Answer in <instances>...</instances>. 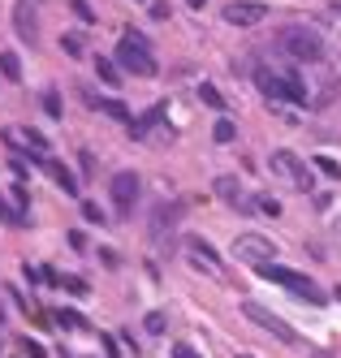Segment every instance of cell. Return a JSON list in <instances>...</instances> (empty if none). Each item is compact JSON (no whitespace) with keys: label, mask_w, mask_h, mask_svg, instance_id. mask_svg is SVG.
Segmentation results:
<instances>
[{"label":"cell","mask_w":341,"mask_h":358,"mask_svg":"<svg viewBox=\"0 0 341 358\" xmlns=\"http://www.w3.org/2000/svg\"><path fill=\"white\" fill-rule=\"evenodd\" d=\"M95 73H99V83L121 87V65H117V61H109V57H95Z\"/></svg>","instance_id":"16"},{"label":"cell","mask_w":341,"mask_h":358,"mask_svg":"<svg viewBox=\"0 0 341 358\" xmlns=\"http://www.w3.org/2000/svg\"><path fill=\"white\" fill-rule=\"evenodd\" d=\"M52 324H61L65 332H78V328H87V320H83V315H78V311H65V306H61V311H57V315H52Z\"/></svg>","instance_id":"18"},{"label":"cell","mask_w":341,"mask_h":358,"mask_svg":"<svg viewBox=\"0 0 341 358\" xmlns=\"http://www.w3.org/2000/svg\"><path fill=\"white\" fill-rule=\"evenodd\" d=\"M238 358H251V354H238Z\"/></svg>","instance_id":"36"},{"label":"cell","mask_w":341,"mask_h":358,"mask_svg":"<svg viewBox=\"0 0 341 358\" xmlns=\"http://www.w3.org/2000/svg\"><path fill=\"white\" fill-rule=\"evenodd\" d=\"M186 5H190V9H203V5H207V0H186Z\"/></svg>","instance_id":"34"},{"label":"cell","mask_w":341,"mask_h":358,"mask_svg":"<svg viewBox=\"0 0 341 358\" xmlns=\"http://www.w3.org/2000/svg\"><path fill=\"white\" fill-rule=\"evenodd\" d=\"M0 73H5L9 83L22 78V61H18V52H0Z\"/></svg>","instance_id":"20"},{"label":"cell","mask_w":341,"mask_h":358,"mask_svg":"<svg viewBox=\"0 0 341 358\" xmlns=\"http://www.w3.org/2000/svg\"><path fill=\"white\" fill-rule=\"evenodd\" d=\"M78 160H83V173H87V177L95 173V156H91V151H78Z\"/></svg>","instance_id":"32"},{"label":"cell","mask_w":341,"mask_h":358,"mask_svg":"<svg viewBox=\"0 0 341 358\" xmlns=\"http://www.w3.org/2000/svg\"><path fill=\"white\" fill-rule=\"evenodd\" d=\"M143 5H147V0H143Z\"/></svg>","instance_id":"38"},{"label":"cell","mask_w":341,"mask_h":358,"mask_svg":"<svg viewBox=\"0 0 341 358\" xmlns=\"http://www.w3.org/2000/svg\"><path fill=\"white\" fill-rule=\"evenodd\" d=\"M43 169H48V177H52V182H57L65 194H74V199H78V177H74L61 160H52V156H48V160H43Z\"/></svg>","instance_id":"13"},{"label":"cell","mask_w":341,"mask_h":358,"mask_svg":"<svg viewBox=\"0 0 341 358\" xmlns=\"http://www.w3.org/2000/svg\"><path fill=\"white\" fill-rule=\"evenodd\" d=\"M0 320H5V311H0Z\"/></svg>","instance_id":"37"},{"label":"cell","mask_w":341,"mask_h":358,"mask_svg":"<svg viewBox=\"0 0 341 358\" xmlns=\"http://www.w3.org/2000/svg\"><path fill=\"white\" fill-rule=\"evenodd\" d=\"M13 22H18V35L35 43V35H39V27H35V13H31V5H26V0H22V5H18V17H13Z\"/></svg>","instance_id":"15"},{"label":"cell","mask_w":341,"mask_h":358,"mask_svg":"<svg viewBox=\"0 0 341 358\" xmlns=\"http://www.w3.org/2000/svg\"><path fill=\"white\" fill-rule=\"evenodd\" d=\"M173 358H199V350L186 345V341H177V345H173Z\"/></svg>","instance_id":"31"},{"label":"cell","mask_w":341,"mask_h":358,"mask_svg":"<svg viewBox=\"0 0 341 358\" xmlns=\"http://www.w3.org/2000/svg\"><path fill=\"white\" fill-rule=\"evenodd\" d=\"M117 65L130 69V73H139V78H151V73H155V57H151L147 35H139L134 27H125L121 43H117Z\"/></svg>","instance_id":"3"},{"label":"cell","mask_w":341,"mask_h":358,"mask_svg":"<svg viewBox=\"0 0 341 358\" xmlns=\"http://www.w3.org/2000/svg\"><path fill=\"white\" fill-rule=\"evenodd\" d=\"M199 99H203V104L207 108H216V113H225V95L212 87V83H199Z\"/></svg>","instance_id":"19"},{"label":"cell","mask_w":341,"mask_h":358,"mask_svg":"<svg viewBox=\"0 0 341 358\" xmlns=\"http://www.w3.org/2000/svg\"><path fill=\"white\" fill-rule=\"evenodd\" d=\"M264 17H268V5H259V0H229L225 5L229 27H259Z\"/></svg>","instance_id":"9"},{"label":"cell","mask_w":341,"mask_h":358,"mask_svg":"<svg viewBox=\"0 0 341 358\" xmlns=\"http://www.w3.org/2000/svg\"><path fill=\"white\" fill-rule=\"evenodd\" d=\"M272 173H281V177H290V186L294 190H311L316 182H311V169H307V160L302 156H294V151H272Z\"/></svg>","instance_id":"7"},{"label":"cell","mask_w":341,"mask_h":358,"mask_svg":"<svg viewBox=\"0 0 341 358\" xmlns=\"http://www.w3.org/2000/svg\"><path fill=\"white\" fill-rule=\"evenodd\" d=\"M13 203H18V208L26 212V186H13Z\"/></svg>","instance_id":"33"},{"label":"cell","mask_w":341,"mask_h":358,"mask_svg":"<svg viewBox=\"0 0 341 358\" xmlns=\"http://www.w3.org/2000/svg\"><path fill=\"white\" fill-rule=\"evenodd\" d=\"M181 246H186V259H190L195 268H203V272H212V276H225V259H221V255H216V246L207 242V238L190 234V238L181 242Z\"/></svg>","instance_id":"8"},{"label":"cell","mask_w":341,"mask_h":358,"mask_svg":"<svg viewBox=\"0 0 341 358\" xmlns=\"http://www.w3.org/2000/svg\"><path fill=\"white\" fill-rule=\"evenodd\" d=\"M57 289H65L69 298H87L91 294V285H87L83 276H57Z\"/></svg>","instance_id":"17"},{"label":"cell","mask_w":341,"mask_h":358,"mask_svg":"<svg viewBox=\"0 0 341 358\" xmlns=\"http://www.w3.org/2000/svg\"><path fill=\"white\" fill-rule=\"evenodd\" d=\"M316 169H320L324 177H333V182H341V164H337V160H328V156H316Z\"/></svg>","instance_id":"24"},{"label":"cell","mask_w":341,"mask_h":358,"mask_svg":"<svg viewBox=\"0 0 341 358\" xmlns=\"http://www.w3.org/2000/svg\"><path fill=\"white\" fill-rule=\"evenodd\" d=\"M43 108H48V117H61V95L57 91H43Z\"/></svg>","instance_id":"27"},{"label":"cell","mask_w":341,"mask_h":358,"mask_svg":"<svg viewBox=\"0 0 341 358\" xmlns=\"http://www.w3.org/2000/svg\"><path fill=\"white\" fill-rule=\"evenodd\" d=\"M233 134H238V130H233L229 117H221V121L212 125V138H216V143H233Z\"/></svg>","instance_id":"22"},{"label":"cell","mask_w":341,"mask_h":358,"mask_svg":"<svg viewBox=\"0 0 341 358\" xmlns=\"http://www.w3.org/2000/svg\"><path fill=\"white\" fill-rule=\"evenodd\" d=\"M5 143L18 147L22 156H35V160H48V138L39 130H5Z\"/></svg>","instance_id":"12"},{"label":"cell","mask_w":341,"mask_h":358,"mask_svg":"<svg viewBox=\"0 0 341 358\" xmlns=\"http://www.w3.org/2000/svg\"><path fill=\"white\" fill-rule=\"evenodd\" d=\"M272 43H277L290 61H302V65H311V61H320V57H324V39H320V31L302 27V22H290V27H281Z\"/></svg>","instance_id":"2"},{"label":"cell","mask_w":341,"mask_h":358,"mask_svg":"<svg viewBox=\"0 0 341 358\" xmlns=\"http://www.w3.org/2000/svg\"><path fill=\"white\" fill-rule=\"evenodd\" d=\"M83 216H87V220H95V224H109L104 208H99V203H91V199H83Z\"/></svg>","instance_id":"25"},{"label":"cell","mask_w":341,"mask_h":358,"mask_svg":"<svg viewBox=\"0 0 341 358\" xmlns=\"http://www.w3.org/2000/svg\"><path fill=\"white\" fill-rule=\"evenodd\" d=\"M242 315H246L251 324H259L264 332H272L277 341H285V345H298V332H294L290 324H285L277 311H268V306H259V302H246V306H242Z\"/></svg>","instance_id":"6"},{"label":"cell","mask_w":341,"mask_h":358,"mask_svg":"<svg viewBox=\"0 0 341 358\" xmlns=\"http://www.w3.org/2000/svg\"><path fill=\"white\" fill-rule=\"evenodd\" d=\"M264 276L272 280V285H281V289H290L294 298H307V302H328V294L316 285L311 276H302V272H294V268H281V264H272V268H264Z\"/></svg>","instance_id":"5"},{"label":"cell","mask_w":341,"mask_h":358,"mask_svg":"<svg viewBox=\"0 0 341 358\" xmlns=\"http://www.w3.org/2000/svg\"><path fill=\"white\" fill-rule=\"evenodd\" d=\"M216 199H225L229 208H238V212H255V199L246 194V186L238 182V177H216Z\"/></svg>","instance_id":"11"},{"label":"cell","mask_w":341,"mask_h":358,"mask_svg":"<svg viewBox=\"0 0 341 358\" xmlns=\"http://www.w3.org/2000/svg\"><path fill=\"white\" fill-rule=\"evenodd\" d=\"M255 87L264 91V99H272V104H311V91H307V83H298V73L294 69H272V65H264V69H255Z\"/></svg>","instance_id":"1"},{"label":"cell","mask_w":341,"mask_h":358,"mask_svg":"<svg viewBox=\"0 0 341 358\" xmlns=\"http://www.w3.org/2000/svg\"><path fill=\"white\" fill-rule=\"evenodd\" d=\"M22 350H26V358H48V350H43L39 341H31V337H26V341H22Z\"/></svg>","instance_id":"29"},{"label":"cell","mask_w":341,"mask_h":358,"mask_svg":"<svg viewBox=\"0 0 341 358\" xmlns=\"http://www.w3.org/2000/svg\"><path fill=\"white\" fill-rule=\"evenodd\" d=\"M65 358H78V354H65Z\"/></svg>","instance_id":"35"},{"label":"cell","mask_w":341,"mask_h":358,"mask_svg":"<svg viewBox=\"0 0 341 358\" xmlns=\"http://www.w3.org/2000/svg\"><path fill=\"white\" fill-rule=\"evenodd\" d=\"M233 255H238L246 268L264 272V268L277 264V242L264 238V234H238V238H233Z\"/></svg>","instance_id":"4"},{"label":"cell","mask_w":341,"mask_h":358,"mask_svg":"<svg viewBox=\"0 0 341 358\" xmlns=\"http://www.w3.org/2000/svg\"><path fill=\"white\" fill-rule=\"evenodd\" d=\"M87 99H91V108H99L104 117H113V121L130 125V108L121 104V99H109V95H87Z\"/></svg>","instance_id":"14"},{"label":"cell","mask_w":341,"mask_h":358,"mask_svg":"<svg viewBox=\"0 0 341 358\" xmlns=\"http://www.w3.org/2000/svg\"><path fill=\"white\" fill-rule=\"evenodd\" d=\"M255 208H259V212H268V216H281V203H277L272 194H259V199H255Z\"/></svg>","instance_id":"26"},{"label":"cell","mask_w":341,"mask_h":358,"mask_svg":"<svg viewBox=\"0 0 341 358\" xmlns=\"http://www.w3.org/2000/svg\"><path fill=\"white\" fill-rule=\"evenodd\" d=\"M147 332H151V337H160V332H165V315H160V311L147 315Z\"/></svg>","instance_id":"28"},{"label":"cell","mask_w":341,"mask_h":358,"mask_svg":"<svg viewBox=\"0 0 341 358\" xmlns=\"http://www.w3.org/2000/svg\"><path fill=\"white\" fill-rule=\"evenodd\" d=\"M61 48H65V57H74V61H78V57H83V48H87V43L78 39V35H61Z\"/></svg>","instance_id":"23"},{"label":"cell","mask_w":341,"mask_h":358,"mask_svg":"<svg viewBox=\"0 0 341 358\" xmlns=\"http://www.w3.org/2000/svg\"><path fill=\"white\" fill-rule=\"evenodd\" d=\"M173 216H177L173 208H155V224H151V234H155V238H160V234H165V229H173Z\"/></svg>","instance_id":"21"},{"label":"cell","mask_w":341,"mask_h":358,"mask_svg":"<svg viewBox=\"0 0 341 358\" xmlns=\"http://www.w3.org/2000/svg\"><path fill=\"white\" fill-rule=\"evenodd\" d=\"M113 203H117V216H130V212H134V199H139V173H117L113 177Z\"/></svg>","instance_id":"10"},{"label":"cell","mask_w":341,"mask_h":358,"mask_svg":"<svg viewBox=\"0 0 341 358\" xmlns=\"http://www.w3.org/2000/svg\"><path fill=\"white\" fill-rule=\"evenodd\" d=\"M78 17H83V22H95V13H91V5H87V0H74V5H69Z\"/></svg>","instance_id":"30"}]
</instances>
